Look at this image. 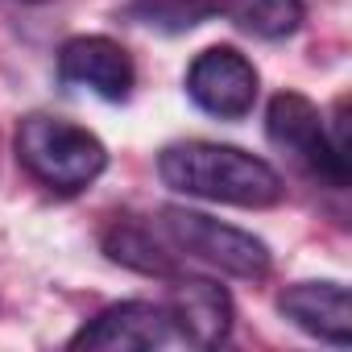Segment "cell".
<instances>
[{
	"mask_svg": "<svg viewBox=\"0 0 352 352\" xmlns=\"http://www.w3.org/2000/svg\"><path fill=\"white\" fill-rule=\"evenodd\" d=\"M58 79L71 87H87L91 96H100L108 104H120L137 87V67L120 42H112L104 34H83V38L63 42Z\"/></svg>",
	"mask_w": 352,
	"mask_h": 352,
	"instance_id": "obj_7",
	"label": "cell"
},
{
	"mask_svg": "<svg viewBox=\"0 0 352 352\" xmlns=\"http://www.w3.org/2000/svg\"><path fill=\"white\" fill-rule=\"evenodd\" d=\"M174 344H183V340L174 331L166 302H145V298L112 302L71 336V348H108V352H116V348L120 352H153V348H174Z\"/></svg>",
	"mask_w": 352,
	"mask_h": 352,
	"instance_id": "obj_6",
	"label": "cell"
},
{
	"mask_svg": "<svg viewBox=\"0 0 352 352\" xmlns=\"http://www.w3.org/2000/svg\"><path fill=\"white\" fill-rule=\"evenodd\" d=\"M157 228V236L174 249V257H191V261H204L220 274H232V278H265L270 274V249L265 241H257L253 232L245 228H232V224H220L204 212H191V208H162L157 220H149Z\"/></svg>",
	"mask_w": 352,
	"mask_h": 352,
	"instance_id": "obj_3",
	"label": "cell"
},
{
	"mask_svg": "<svg viewBox=\"0 0 352 352\" xmlns=\"http://www.w3.org/2000/svg\"><path fill=\"white\" fill-rule=\"evenodd\" d=\"M17 162L42 187L58 195H79L108 170V149L83 124L34 112L17 124Z\"/></svg>",
	"mask_w": 352,
	"mask_h": 352,
	"instance_id": "obj_2",
	"label": "cell"
},
{
	"mask_svg": "<svg viewBox=\"0 0 352 352\" xmlns=\"http://www.w3.org/2000/svg\"><path fill=\"white\" fill-rule=\"evenodd\" d=\"M265 137L282 153H290L311 179H319V183H327L336 191L348 187V153L331 141L323 112L307 96L278 91L270 100V108H265Z\"/></svg>",
	"mask_w": 352,
	"mask_h": 352,
	"instance_id": "obj_4",
	"label": "cell"
},
{
	"mask_svg": "<svg viewBox=\"0 0 352 352\" xmlns=\"http://www.w3.org/2000/svg\"><path fill=\"white\" fill-rule=\"evenodd\" d=\"M257 67L236 46H208L187 67V96L216 120H241L257 104Z\"/></svg>",
	"mask_w": 352,
	"mask_h": 352,
	"instance_id": "obj_5",
	"label": "cell"
},
{
	"mask_svg": "<svg viewBox=\"0 0 352 352\" xmlns=\"http://www.w3.org/2000/svg\"><path fill=\"white\" fill-rule=\"evenodd\" d=\"M120 17L157 34H191L220 17V0H129Z\"/></svg>",
	"mask_w": 352,
	"mask_h": 352,
	"instance_id": "obj_12",
	"label": "cell"
},
{
	"mask_svg": "<svg viewBox=\"0 0 352 352\" xmlns=\"http://www.w3.org/2000/svg\"><path fill=\"white\" fill-rule=\"evenodd\" d=\"M162 302H166V311L174 319L179 340L191 344V348H216L232 331V298L212 278H191V274L183 278V274H174L170 278V294Z\"/></svg>",
	"mask_w": 352,
	"mask_h": 352,
	"instance_id": "obj_8",
	"label": "cell"
},
{
	"mask_svg": "<svg viewBox=\"0 0 352 352\" xmlns=\"http://www.w3.org/2000/svg\"><path fill=\"white\" fill-rule=\"evenodd\" d=\"M220 13L261 42H282L302 25V0H220Z\"/></svg>",
	"mask_w": 352,
	"mask_h": 352,
	"instance_id": "obj_11",
	"label": "cell"
},
{
	"mask_svg": "<svg viewBox=\"0 0 352 352\" xmlns=\"http://www.w3.org/2000/svg\"><path fill=\"white\" fill-rule=\"evenodd\" d=\"M278 311L307 336L348 348L352 344V302L344 282H294L278 294Z\"/></svg>",
	"mask_w": 352,
	"mask_h": 352,
	"instance_id": "obj_9",
	"label": "cell"
},
{
	"mask_svg": "<svg viewBox=\"0 0 352 352\" xmlns=\"http://www.w3.org/2000/svg\"><path fill=\"white\" fill-rule=\"evenodd\" d=\"M157 174L170 191L179 195H195L208 204H228V208H278L286 187L282 174L236 149V145H220V141H174L162 149L157 157Z\"/></svg>",
	"mask_w": 352,
	"mask_h": 352,
	"instance_id": "obj_1",
	"label": "cell"
},
{
	"mask_svg": "<svg viewBox=\"0 0 352 352\" xmlns=\"http://www.w3.org/2000/svg\"><path fill=\"white\" fill-rule=\"evenodd\" d=\"M25 5H38V0H25Z\"/></svg>",
	"mask_w": 352,
	"mask_h": 352,
	"instance_id": "obj_13",
	"label": "cell"
},
{
	"mask_svg": "<svg viewBox=\"0 0 352 352\" xmlns=\"http://www.w3.org/2000/svg\"><path fill=\"white\" fill-rule=\"evenodd\" d=\"M104 253L108 261L124 265V270H137V274H149V278H174L179 274V257L174 249L157 236L153 224H137V220H112L108 232H104Z\"/></svg>",
	"mask_w": 352,
	"mask_h": 352,
	"instance_id": "obj_10",
	"label": "cell"
}]
</instances>
